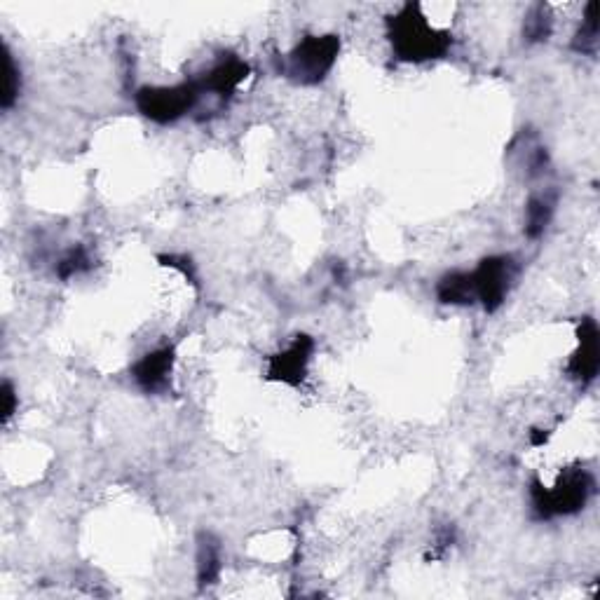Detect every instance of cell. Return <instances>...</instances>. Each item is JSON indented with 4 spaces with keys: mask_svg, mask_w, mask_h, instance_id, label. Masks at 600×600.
<instances>
[{
    "mask_svg": "<svg viewBox=\"0 0 600 600\" xmlns=\"http://www.w3.org/2000/svg\"><path fill=\"white\" fill-rule=\"evenodd\" d=\"M387 36H390L392 50L401 61H429L439 59L450 50L453 36L448 31L434 29L422 15L420 3H408L397 15L387 22Z\"/></svg>",
    "mask_w": 600,
    "mask_h": 600,
    "instance_id": "6da1fadb",
    "label": "cell"
},
{
    "mask_svg": "<svg viewBox=\"0 0 600 600\" xmlns=\"http://www.w3.org/2000/svg\"><path fill=\"white\" fill-rule=\"evenodd\" d=\"M572 47L582 54H596L598 50V3L586 5L582 26H579Z\"/></svg>",
    "mask_w": 600,
    "mask_h": 600,
    "instance_id": "4fadbf2b",
    "label": "cell"
},
{
    "mask_svg": "<svg viewBox=\"0 0 600 600\" xmlns=\"http://www.w3.org/2000/svg\"><path fill=\"white\" fill-rule=\"evenodd\" d=\"M15 408H17L15 387H12L10 380H5V385H3V422H8L12 415H15Z\"/></svg>",
    "mask_w": 600,
    "mask_h": 600,
    "instance_id": "e0dca14e",
    "label": "cell"
},
{
    "mask_svg": "<svg viewBox=\"0 0 600 600\" xmlns=\"http://www.w3.org/2000/svg\"><path fill=\"white\" fill-rule=\"evenodd\" d=\"M3 73H5V85H3V97H0V106L8 111V108L15 106V101L19 99V90H22V73H19V66L15 64V57H12L8 47L3 50Z\"/></svg>",
    "mask_w": 600,
    "mask_h": 600,
    "instance_id": "5bb4252c",
    "label": "cell"
},
{
    "mask_svg": "<svg viewBox=\"0 0 600 600\" xmlns=\"http://www.w3.org/2000/svg\"><path fill=\"white\" fill-rule=\"evenodd\" d=\"M436 296H439L441 303L446 305H472L476 303V293H474V282H472V272H448L439 279L436 284Z\"/></svg>",
    "mask_w": 600,
    "mask_h": 600,
    "instance_id": "30bf717a",
    "label": "cell"
},
{
    "mask_svg": "<svg viewBox=\"0 0 600 600\" xmlns=\"http://www.w3.org/2000/svg\"><path fill=\"white\" fill-rule=\"evenodd\" d=\"M340 52V38L333 33L326 36H305L282 61V73L298 85L322 83L331 68L336 66Z\"/></svg>",
    "mask_w": 600,
    "mask_h": 600,
    "instance_id": "3957f363",
    "label": "cell"
},
{
    "mask_svg": "<svg viewBox=\"0 0 600 600\" xmlns=\"http://www.w3.org/2000/svg\"><path fill=\"white\" fill-rule=\"evenodd\" d=\"M554 207L556 200L551 195L530 197L528 207H525V235L530 240H537V237L544 235V230L551 223V216H554Z\"/></svg>",
    "mask_w": 600,
    "mask_h": 600,
    "instance_id": "7c38bea8",
    "label": "cell"
},
{
    "mask_svg": "<svg viewBox=\"0 0 600 600\" xmlns=\"http://www.w3.org/2000/svg\"><path fill=\"white\" fill-rule=\"evenodd\" d=\"M221 575V547L211 535H200L197 544V582L200 586L214 584Z\"/></svg>",
    "mask_w": 600,
    "mask_h": 600,
    "instance_id": "8fae6325",
    "label": "cell"
},
{
    "mask_svg": "<svg viewBox=\"0 0 600 600\" xmlns=\"http://www.w3.org/2000/svg\"><path fill=\"white\" fill-rule=\"evenodd\" d=\"M312 352H315V340L300 333L286 350L272 354L268 359V378L291 387L300 385L308 375Z\"/></svg>",
    "mask_w": 600,
    "mask_h": 600,
    "instance_id": "8992f818",
    "label": "cell"
},
{
    "mask_svg": "<svg viewBox=\"0 0 600 600\" xmlns=\"http://www.w3.org/2000/svg\"><path fill=\"white\" fill-rule=\"evenodd\" d=\"M202 92L195 80L181 83L174 87H141L136 92V108L146 115L148 120L158 122V125H169L183 115L193 111L200 101Z\"/></svg>",
    "mask_w": 600,
    "mask_h": 600,
    "instance_id": "277c9868",
    "label": "cell"
},
{
    "mask_svg": "<svg viewBox=\"0 0 600 600\" xmlns=\"http://www.w3.org/2000/svg\"><path fill=\"white\" fill-rule=\"evenodd\" d=\"M92 268V256L87 254L85 247H75L57 263V275L59 279H73L83 275Z\"/></svg>",
    "mask_w": 600,
    "mask_h": 600,
    "instance_id": "2e32d148",
    "label": "cell"
},
{
    "mask_svg": "<svg viewBox=\"0 0 600 600\" xmlns=\"http://www.w3.org/2000/svg\"><path fill=\"white\" fill-rule=\"evenodd\" d=\"M593 493V476L586 469H565L554 488H544L540 479L530 483V504L540 521L556 516H572L582 511Z\"/></svg>",
    "mask_w": 600,
    "mask_h": 600,
    "instance_id": "7a4b0ae2",
    "label": "cell"
},
{
    "mask_svg": "<svg viewBox=\"0 0 600 600\" xmlns=\"http://www.w3.org/2000/svg\"><path fill=\"white\" fill-rule=\"evenodd\" d=\"M176 352L174 347H160V350L148 352L132 366V378L143 392L160 394L169 390V380H172Z\"/></svg>",
    "mask_w": 600,
    "mask_h": 600,
    "instance_id": "ba28073f",
    "label": "cell"
},
{
    "mask_svg": "<svg viewBox=\"0 0 600 600\" xmlns=\"http://www.w3.org/2000/svg\"><path fill=\"white\" fill-rule=\"evenodd\" d=\"M511 279H514V261L509 256L483 258L479 268L472 272L476 300L483 305V310L495 312L502 308Z\"/></svg>",
    "mask_w": 600,
    "mask_h": 600,
    "instance_id": "5b68a950",
    "label": "cell"
},
{
    "mask_svg": "<svg viewBox=\"0 0 600 600\" xmlns=\"http://www.w3.org/2000/svg\"><path fill=\"white\" fill-rule=\"evenodd\" d=\"M523 36L528 38V43H542V40L551 36V15L544 5H537L528 15V19H525Z\"/></svg>",
    "mask_w": 600,
    "mask_h": 600,
    "instance_id": "9a60e30c",
    "label": "cell"
},
{
    "mask_svg": "<svg viewBox=\"0 0 600 600\" xmlns=\"http://www.w3.org/2000/svg\"><path fill=\"white\" fill-rule=\"evenodd\" d=\"M547 441H549V434H544L542 429H533V432H530V443H533V446H544Z\"/></svg>",
    "mask_w": 600,
    "mask_h": 600,
    "instance_id": "ac0fdd59",
    "label": "cell"
},
{
    "mask_svg": "<svg viewBox=\"0 0 600 600\" xmlns=\"http://www.w3.org/2000/svg\"><path fill=\"white\" fill-rule=\"evenodd\" d=\"M577 338H579V347L568 361V373L570 378H575L582 385H586L596 378L600 366V331L596 319L584 317L577 329Z\"/></svg>",
    "mask_w": 600,
    "mask_h": 600,
    "instance_id": "52a82bcc",
    "label": "cell"
},
{
    "mask_svg": "<svg viewBox=\"0 0 600 600\" xmlns=\"http://www.w3.org/2000/svg\"><path fill=\"white\" fill-rule=\"evenodd\" d=\"M251 68L244 64L242 59L228 57L211 68V71L200 80V92H209L218 99H230L233 94L240 90V85L247 80Z\"/></svg>",
    "mask_w": 600,
    "mask_h": 600,
    "instance_id": "9c48e42d",
    "label": "cell"
}]
</instances>
